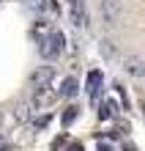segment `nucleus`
I'll return each instance as SVG.
<instances>
[{"label": "nucleus", "mask_w": 145, "mask_h": 151, "mask_svg": "<svg viewBox=\"0 0 145 151\" xmlns=\"http://www.w3.org/2000/svg\"><path fill=\"white\" fill-rule=\"evenodd\" d=\"M28 110H30L28 104H22V107L16 110V118H19V121H25V118H28Z\"/></svg>", "instance_id": "nucleus-12"}, {"label": "nucleus", "mask_w": 145, "mask_h": 151, "mask_svg": "<svg viewBox=\"0 0 145 151\" xmlns=\"http://www.w3.org/2000/svg\"><path fill=\"white\" fill-rule=\"evenodd\" d=\"M99 14H101V22L104 25H118L123 19V3L121 0H101L99 3Z\"/></svg>", "instance_id": "nucleus-1"}, {"label": "nucleus", "mask_w": 145, "mask_h": 151, "mask_svg": "<svg viewBox=\"0 0 145 151\" xmlns=\"http://www.w3.org/2000/svg\"><path fill=\"white\" fill-rule=\"evenodd\" d=\"M96 151H115L110 143H101V140H99V146H96Z\"/></svg>", "instance_id": "nucleus-13"}, {"label": "nucleus", "mask_w": 145, "mask_h": 151, "mask_svg": "<svg viewBox=\"0 0 145 151\" xmlns=\"http://www.w3.org/2000/svg\"><path fill=\"white\" fill-rule=\"evenodd\" d=\"M101 80H104V74H101V69H93V72L88 74V96L96 102V96H99V88H101Z\"/></svg>", "instance_id": "nucleus-5"}, {"label": "nucleus", "mask_w": 145, "mask_h": 151, "mask_svg": "<svg viewBox=\"0 0 145 151\" xmlns=\"http://www.w3.org/2000/svg\"><path fill=\"white\" fill-rule=\"evenodd\" d=\"M123 151H137V148H134L131 143H126V146H123Z\"/></svg>", "instance_id": "nucleus-15"}, {"label": "nucleus", "mask_w": 145, "mask_h": 151, "mask_svg": "<svg viewBox=\"0 0 145 151\" xmlns=\"http://www.w3.org/2000/svg\"><path fill=\"white\" fill-rule=\"evenodd\" d=\"M99 50H101V55H104V58H115V44H112V41H107V39H104L101 44H99Z\"/></svg>", "instance_id": "nucleus-9"}, {"label": "nucleus", "mask_w": 145, "mask_h": 151, "mask_svg": "<svg viewBox=\"0 0 145 151\" xmlns=\"http://www.w3.org/2000/svg\"><path fill=\"white\" fill-rule=\"evenodd\" d=\"M115 113H118V104H115L112 99H110V102H104L101 107H99V121H110Z\"/></svg>", "instance_id": "nucleus-8"}, {"label": "nucleus", "mask_w": 145, "mask_h": 151, "mask_svg": "<svg viewBox=\"0 0 145 151\" xmlns=\"http://www.w3.org/2000/svg\"><path fill=\"white\" fill-rule=\"evenodd\" d=\"M142 115H145V102H142Z\"/></svg>", "instance_id": "nucleus-16"}, {"label": "nucleus", "mask_w": 145, "mask_h": 151, "mask_svg": "<svg viewBox=\"0 0 145 151\" xmlns=\"http://www.w3.org/2000/svg\"><path fill=\"white\" fill-rule=\"evenodd\" d=\"M69 151H85V148H82V143H71V146H69Z\"/></svg>", "instance_id": "nucleus-14"}, {"label": "nucleus", "mask_w": 145, "mask_h": 151, "mask_svg": "<svg viewBox=\"0 0 145 151\" xmlns=\"http://www.w3.org/2000/svg\"><path fill=\"white\" fill-rule=\"evenodd\" d=\"M123 72H129L131 77H145V60H140V58H126L123 60Z\"/></svg>", "instance_id": "nucleus-6"}, {"label": "nucleus", "mask_w": 145, "mask_h": 151, "mask_svg": "<svg viewBox=\"0 0 145 151\" xmlns=\"http://www.w3.org/2000/svg\"><path fill=\"white\" fill-rule=\"evenodd\" d=\"M79 93V83H77V77H66V83H63L60 88V93L58 96H66V99H71V96H77Z\"/></svg>", "instance_id": "nucleus-7"}, {"label": "nucleus", "mask_w": 145, "mask_h": 151, "mask_svg": "<svg viewBox=\"0 0 145 151\" xmlns=\"http://www.w3.org/2000/svg\"><path fill=\"white\" fill-rule=\"evenodd\" d=\"M52 77H55L52 66H41V69H36V72L30 74V88H33V91H39V88H47Z\"/></svg>", "instance_id": "nucleus-3"}, {"label": "nucleus", "mask_w": 145, "mask_h": 151, "mask_svg": "<svg viewBox=\"0 0 145 151\" xmlns=\"http://www.w3.org/2000/svg\"><path fill=\"white\" fill-rule=\"evenodd\" d=\"M71 25H74V28H85L88 25V14H85L82 0H74V3H71Z\"/></svg>", "instance_id": "nucleus-4"}, {"label": "nucleus", "mask_w": 145, "mask_h": 151, "mask_svg": "<svg viewBox=\"0 0 145 151\" xmlns=\"http://www.w3.org/2000/svg\"><path fill=\"white\" fill-rule=\"evenodd\" d=\"M63 33L60 30H52L47 39H41V47H39V52H41V58H47V60H52V58H58L60 52H63Z\"/></svg>", "instance_id": "nucleus-2"}, {"label": "nucleus", "mask_w": 145, "mask_h": 151, "mask_svg": "<svg viewBox=\"0 0 145 151\" xmlns=\"http://www.w3.org/2000/svg\"><path fill=\"white\" fill-rule=\"evenodd\" d=\"M49 118H52V115H41V118L36 121V129H44V127L49 124Z\"/></svg>", "instance_id": "nucleus-11"}, {"label": "nucleus", "mask_w": 145, "mask_h": 151, "mask_svg": "<svg viewBox=\"0 0 145 151\" xmlns=\"http://www.w3.org/2000/svg\"><path fill=\"white\" fill-rule=\"evenodd\" d=\"M77 113H79L77 107H66V113H63V118H60L63 127H71V124H74V118H77Z\"/></svg>", "instance_id": "nucleus-10"}]
</instances>
